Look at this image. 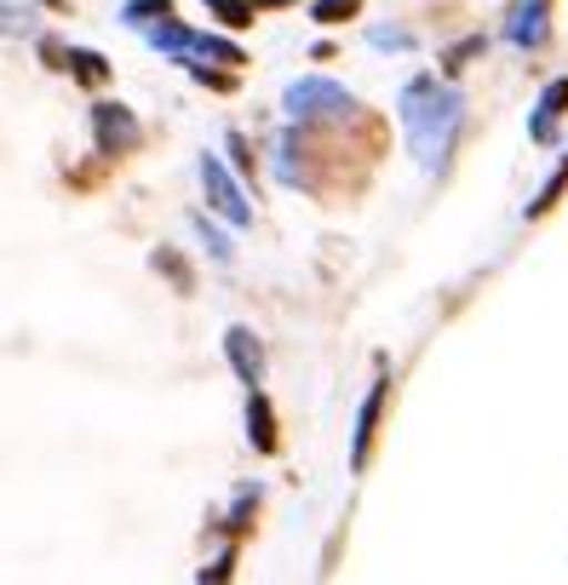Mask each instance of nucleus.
Wrapping results in <instances>:
<instances>
[{
    "mask_svg": "<svg viewBox=\"0 0 568 585\" xmlns=\"http://www.w3.org/2000/svg\"><path fill=\"white\" fill-rule=\"evenodd\" d=\"M459 92H448V87H437V75H419V81H408V92H403V127H408V144H414V155L437 172L443 161H448V150H454V132H459Z\"/></svg>",
    "mask_w": 568,
    "mask_h": 585,
    "instance_id": "nucleus-1",
    "label": "nucleus"
},
{
    "mask_svg": "<svg viewBox=\"0 0 568 585\" xmlns=\"http://www.w3.org/2000/svg\"><path fill=\"white\" fill-rule=\"evenodd\" d=\"M287 115H293L298 127H316V121H351V115H356V98H351L339 81L311 75V81L287 87Z\"/></svg>",
    "mask_w": 568,
    "mask_h": 585,
    "instance_id": "nucleus-2",
    "label": "nucleus"
},
{
    "mask_svg": "<svg viewBox=\"0 0 568 585\" xmlns=\"http://www.w3.org/2000/svg\"><path fill=\"white\" fill-rule=\"evenodd\" d=\"M202 190H207V206H213L219 219H230V224H247L253 219L247 195L236 190V179H230L224 161H213V155H202Z\"/></svg>",
    "mask_w": 568,
    "mask_h": 585,
    "instance_id": "nucleus-3",
    "label": "nucleus"
},
{
    "mask_svg": "<svg viewBox=\"0 0 568 585\" xmlns=\"http://www.w3.org/2000/svg\"><path fill=\"white\" fill-rule=\"evenodd\" d=\"M92 138L104 155H126L132 144H139V115L126 110V103H98L92 110Z\"/></svg>",
    "mask_w": 568,
    "mask_h": 585,
    "instance_id": "nucleus-4",
    "label": "nucleus"
},
{
    "mask_svg": "<svg viewBox=\"0 0 568 585\" xmlns=\"http://www.w3.org/2000/svg\"><path fill=\"white\" fill-rule=\"evenodd\" d=\"M385 396H390V379H374L362 413H356V442H351V471H367V454H374V436H379V413H385Z\"/></svg>",
    "mask_w": 568,
    "mask_h": 585,
    "instance_id": "nucleus-5",
    "label": "nucleus"
},
{
    "mask_svg": "<svg viewBox=\"0 0 568 585\" xmlns=\"http://www.w3.org/2000/svg\"><path fill=\"white\" fill-rule=\"evenodd\" d=\"M224 356H230V367L242 373V385H264V344H258V333H247V327H230L224 333Z\"/></svg>",
    "mask_w": 568,
    "mask_h": 585,
    "instance_id": "nucleus-6",
    "label": "nucleus"
},
{
    "mask_svg": "<svg viewBox=\"0 0 568 585\" xmlns=\"http://www.w3.org/2000/svg\"><path fill=\"white\" fill-rule=\"evenodd\" d=\"M562 110H568V75H562V81H551V87L540 92V110H534V121H528V138H534V144H551Z\"/></svg>",
    "mask_w": 568,
    "mask_h": 585,
    "instance_id": "nucleus-7",
    "label": "nucleus"
},
{
    "mask_svg": "<svg viewBox=\"0 0 568 585\" xmlns=\"http://www.w3.org/2000/svg\"><path fill=\"white\" fill-rule=\"evenodd\" d=\"M506 34L517 47H546V34H551V23H546V0H523V7L511 12V23H506Z\"/></svg>",
    "mask_w": 568,
    "mask_h": 585,
    "instance_id": "nucleus-8",
    "label": "nucleus"
},
{
    "mask_svg": "<svg viewBox=\"0 0 568 585\" xmlns=\"http://www.w3.org/2000/svg\"><path fill=\"white\" fill-rule=\"evenodd\" d=\"M247 436H253L258 454H276V447H282V436H276V413H271V402H264V391H253V402H247Z\"/></svg>",
    "mask_w": 568,
    "mask_h": 585,
    "instance_id": "nucleus-9",
    "label": "nucleus"
},
{
    "mask_svg": "<svg viewBox=\"0 0 568 585\" xmlns=\"http://www.w3.org/2000/svg\"><path fill=\"white\" fill-rule=\"evenodd\" d=\"M166 18H173V0H126V23H132V29H144V34L161 29Z\"/></svg>",
    "mask_w": 568,
    "mask_h": 585,
    "instance_id": "nucleus-10",
    "label": "nucleus"
},
{
    "mask_svg": "<svg viewBox=\"0 0 568 585\" xmlns=\"http://www.w3.org/2000/svg\"><path fill=\"white\" fill-rule=\"evenodd\" d=\"M562 190H568V161L551 172V179H546V190H540V201H528V219H546L551 213V206L562 201Z\"/></svg>",
    "mask_w": 568,
    "mask_h": 585,
    "instance_id": "nucleus-11",
    "label": "nucleus"
},
{
    "mask_svg": "<svg viewBox=\"0 0 568 585\" xmlns=\"http://www.w3.org/2000/svg\"><path fill=\"white\" fill-rule=\"evenodd\" d=\"M70 69H75V81H87V87L110 81V63L98 58V52H70Z\"/></svg>",
    "mask_w": 568,
    "mask_h": 585,
    "instance_id": "nucleus-12",
    "label": "nucleus"
},
{
    "mask_svg": "<svg viewBox=\"0 0 568 585\" xmlns=\"http://www.w3.org/2000/svg\"><path fill=\"white\" fill-rule=\"evenodd\" d=\"M207 7H213V18L230 23V29H247V23H253V0H207Z\"/></svg>",
    "mask_w": 568,
    "mask_h": 585,
    "instance_id": "nucleus-13",
    "label": "nucleus"
},
{
    "mask_svg": "<svg viewBox=\"0 0 568 585\" xmlns=\"http://www.w3.org/2000/svg\"><path fill=\"white\" fill-rule=\"evenodd\" d=\"M356 7L362 0H316V23H345V18H356Z\"/></svg>",
    "mask_w": 568,
    "mask_h": 585,
    "instance_id": "nucleus-14",
    "label": "nucleus"
},
{
    "mask_svg": "<svg viewBox=\"0 0 568 585\" xmlns=\"http://www.w3.org/2000/svg\"><path fill=\"white\" fill-rule=\"evenodd\" d=\"M0 29H7V34H29L36 23H29V12L18 7V0H0Z\"/></svg>",
    "mask_w": 568,
    "mask_h": 585,
    "instance_id": "nucleus-15",
    "label": "nucleus"
},
{
    "mask_svg": "<svg viewBox=\"0 0 568 585\" xmlns=\"http://www.w3.org/2000/svg\"><path fill=\"white\" fill-rule=\"evenodd\" d=\"M155 270L173 275V288H179V293H190V264H179L173 253H155Z\"/></svg>",
    "mask_w": 568,
    "mask_h": 585,
    "instance_id": "nucleus-16",
    "label": "nucleus"
},
{
    "mask_svg": "<svg viewBox=\"0 0 568 585\" xmlns=\"http://www.w3.org/2000/svg\"><path fill=\"white\" fill-rule=\"evenodd\" d=\"M477 52H483V41H465V47H454V52L443 58V69H448V75H459V69H465V63H471Z\"/></svg>",
    "mask_w": 568,
    "mask_h": 585,
    "instance_id": "nucleus-17",
    "label": "nucleus"
},
{
    "mask_svg": "<svg viewBox=\"0 0 568 585\" xmlns=\"http://www.w3.org/2000/svg\"><path fill=\"white\" fill-rule=\"evenodd\" d=\"M374 41H379V47H408V34H403V29H379Z\"/></svg>",
    "mask_w": 568,
    "mask_h": 585,
    "instance_id": "nucleus-18",
    "label": "nucleus"
},
{
    "mask_svg": "<svg viewBox=\"0 0 568 585\" xmlns=\"http://www.w3.org/2000/svg\"><path fill=\"white\" fill-rule=\"evenodd\" d=\"M202 235H207V248H213V259H230V248H224V235H219V230H207V224H202Z\"/></svg>",
    "mask_w": 568,
    "mask_h": 585,
    "instance_id": "nucleus-19",
    "label": "nucleus"
},
{
    "mask_svg": "<svg viewBox=\"0 0 568 585\" xmlns=\"http://www.w3.org/2000/svg\"><path fill=\"white\" fill-rule=\"evenodd\" d=\"M230 568H236V557H219V563H213V568H202V579H224V574H230Z\"/></svg>",
    "mask_w": 568,
    "mask_h": 585,
    "instance_id": "nucleus-20",
    "label": "nucleus"
}]
</instances>
